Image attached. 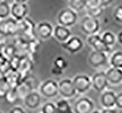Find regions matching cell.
I'll return each mask as SVG.
<instances>
[{
    "instance_id": "cell-1",
    "label": "cell",
    "mask_w": 122,
    "mask_h": 113,
    "mask_svg": "<svg viewBox=\"0 0 122 113\" xmlns=\"http://www.w3.org/2000/svg\"><path fill=\"white\" fill-rule=\"evenodd\" d=\"M78 13L69 7L63 9L57 14V23L67 27H71L74 26L78 21Z\"/></svg>"
},
{
    "instance_id": "cell-2",
    "label": "cell",
    "mask_w": 122,
    "mask_h": 113,
    "mask_svg": "<svg viewBox=\"0 0 122 113\" xmlns=\"http://www.w3.org/2000/svg\"><path fill=\"white\" fill-rule=\"evenodd\" d=\"M101 28V24L98 18H94L86 14L80 22V29L86 35L96 34L98 33Z\"/></svg>"
},
{
    "instance_id": "cell-3",
    "label": "cell",
    "mask_w": 122,
    "mask_h": 113,
    "mask_svg": "<svg viewBox=\"0 0 122 113\" xmlns=\"http://www.w3.org/2000/svg\"><path fill=\"white\" fill-rule=\"evenodd\" d=\"M39 92L47 99H52L59 94V85L56 81L47 79L39 86Z\"/></svg>"
},
{
    "instance_id": "cell-4",
    "label": "cell",
    "mask_w": 122,
    "mask_h": 113,
    "mask_svg": "<svg viewBox=\"0 0 122 113\" xmlns=\"http://www.w3.org/2000/svg\"><path fill=\"white\" fill-rule=\"evenodd\" d=\"M73 84L77 91V94H84L92 88V77L86 74H79L76 75L73 78Z\"/></svg>"
},
{
    "instance_id": "cell-5",
    "label": "cell",
    "mask_w": 122,
    "mask_h": 113,
    "mask_svg": "<svg viewBox=\"0 0 122 113\" xmlns=\"http://www.w3.org/2000/svg\"><path fill=\"white\" fill-rule=\"evenodd\" d=\"M95 110V103L89 97H80L73 105V111L75 113H92Z\"/></svg>"
},
{
    "instance_id": "cell-6",
    "label": "cell",
    "mask_w": 122,
    "mask_h": 113,
    "mask_svg": "<svg viewBox=\"0 0 122 113\" xmlns=\"http://www.w3.org/2000/svg\"><path fill=\"white\" fill-rule=\"evenodd\" d=\"M108 53L99 50H92L88 57V62L92 68L97 69L108 63Z\"/></svg>"
},
{
    "instance_id": "cell-7",
    "label": "cell",
    "mask_w": 122,
    "mask_h": 113,
    "mask_svg": "<svg viewBox=\"0 0 122 113\" xmlns=\"http://www.w3.org/2000/svg\"><path fill=\"white\" fill-rule=\"evenodd\" d=\"M35 30H36V24L27 16L22 20L19 21V32H22L23 36L28 40L37 38Z\"/></svg>"
},
{
    "instance_id": "cell-8",
    "label": "cell",
    "mask_w": 122,
    "mask_h": 113,
    "mask_svg": "<svg viewBox=\"0 0 122 113\" xmlns=\"http://www.w3.org/2000/svg\"><path fill=\"white\" fill-rule=\"evenodd\" d=\"M59 85V94L65 99H71L75 96L77 91L73 84V79L63 78L58 83Z\"/></svg>"
},
{
    "instance_id": "cell-9",
    "label": "cell",
    "mask_w": 122,
    "mask_h": 113,
    "mask_svg": "<svg viewBox=\"0 0 122 113\" xmlns=\"http://www.w3.org/2000/svg\"><path fill=\"white\" fill-rule=\"evenodd\" d=\"M0 31L7 36H14L19 32V21L12 16L0 20Z\"/></svg>"
},
{
    "instance_id": "cell-10",
    "label": "cell",
    "mask_w": 122,
    "mask_h": 113,
    "mask_svg": "<svg viewBox=\"0 0 122 113\" xmlns=\"http://www.w3.org/2000/svg\"><path fill=\"white\" fill-rule=\"evenodd\" d=\"M61 44L63 49L72 55L79 53L84 48L83 40L77 36H71L66 42H61Z\"/></svg>"
},
{
    "instance_id": "cell-11",
    "label": "cell",
    "mask_w": 122,
    "mask_h": 113,
    "mask_svg": "<svg viewBox=\"0 0 122 113\" xmlns=\"http://www.w3.org/2000/svg\"><path fill=\"white\" fill-rule=\"evenodd\" d=\"M92 88L98 93H102L104 90L107 89L108 84V80L107 78L106 71H98L95 73L92 77Z\"/></svg>"
},
{
    "instance_id": "cell-12",
    "label": "cell",
    "mask_w": 122,
    "mask_h": 113,
    "mask_svg": "<svg viewBox=\"0 0 122 113\" xmlns=\"http://www.w3.org/2000/svg\"><path fill=\"white\" fill-rule=\"evenodd\" d=\"M54 27L55 26L48 21H41L36 24V37L40 40H48L53 37Z\"/></svg>"
},
{
    "instance_id": "cell-13",
    "label": "cell",
    "mask_w": 122,
    "mask_h": 113,
    "mask_svg": "<svg viewBox=\"0 0 122 113\" xmlns=\"http://www.w3.org/2000/svg\"><path fill=\"white\" fill-rule=\"evenodd\" d=\"M87 43L93 48L94 50L103 51L106 53H110L112 51L111 47L106 44L102 40V36L98 33L89 35L87 38Z\"/></svg>"
},
{
    "instance_id": "cell-14",
    "label": "cell",
    "mask_w": 122,
    "mask_h": 113,
    "mask_svg": "<svg viewBox=\"0 0 122 113\" xmlns=\"http://www.w3.org/2000/svg\"><path fill=\"white\" fill-rule=\"evenodd\" d=\"M28 14V7L26 3L14 2L11 4V10H10V16L20 21L26 18Z\"/></svg>"
},
{
    "instance_id": "cell-15",
    "label": "cell",
    "mask_w": 122,
    "mask_h": 113,
    "mask_svg": "<svg viewBox=\"0 0 122 113\" xmlns=\"http://www.w3.org/2000/svg\"><path fill=\"white\" fill-rule=\"evenodd\" d=\"M42 95L39 92L33 90L25 97L23 99L25 106L29 110H35L39 106H40L42 101Z\"/></svg>"
},
{
    "instance_id": "cell-16",
    "label": "cell",
    "mask_w": 122,
    "mask_h": 113,
    "mask_svg": "<svg viewBox=\"0 0 122 113\" xmlns=\"http://www.w3.org/2000/svg\"><path fill=\"white\" fill-rule=\"evenodd\" d=\"M13 44L15 48V55L20 58L28 55V39L26 38L24 36L19 37L15 39Z\"/></svg>"
},
{
    "instance_id": "cell-17",
    "label": "cell",
    "mask_w": 122,
    "mask_h": 113,
    "mask_svg": "<svg viewBox=\"0 0 122 113\" xmlns=\"http://www.w3.org/2000/svg\"><path fill=\"white\" fill-rule=\"evenodd\" d=\"M115 92L112 90H104L100 95V104L104 108H113L115 106L116 103Z\"/></svg>"
},
{
    "instance_id": "cell-18",
    "label": "cell",
    "mask_w": 122,
    "mask_h": 113,
    "mask_svg": "<svg viewBox=\"0 0 122 113\" xmlns=\"http://www.w3.org/2000/svg\"><path fill=\"white\" fill-rule=\"evenodd\" d=\"M72 36V32L69 27L64 26L62 25H56L54 27V32H53V38L56 41L61 42H66L67 39Z\"/></svg>"
},
{
    "instance_id": "cell-19",
    "label": "cell",
    "mask_w": 122,
    "mask_h": 113,
    "mask_svg": "<svg viewBox=\"0 0 122 113\" xmlns=\"http://www.w3.org/2000/svg\"><path fill=\"white\" fill-rule=\"evenodd\" d=\"M106 75L109 84L118 85L122 83V69L111 66L106 71Z\"/></svg>"
},
{
    "instance_id": "cell-20",
    "label": "cell",
    "mask_w": 122,
    "mask_h": 113,
    "mask_svg": "<svg viewBox=\"0 0 122 113\" xmlns=\"http://www.w3.org/2000/svg\"><path fill=\"white\" fill-rule=\"evenodd\" d=\"M33 69V60L29 55L22 57L20 59V66L18 68V71L21 74L22 77H26V76L31 74Z\"/></svg>"
},
{
    "instance_id": "cell-21",
    "label": "cell",
    "mask_w": 122,
    "mask_h": 113,
    "mask_svg": "<svg viewBox=\"0 0 122 113\" xmlns=\"http://www.w3.org/2000/svg\"><path fill=\"white\" fill-rule=\"evenodd\" d=\"M4 78L6 79L7 82L10 83L11 88H15V87H17L19 83L22 81L23 77H22V76H21V74H20L18 71L10 69V71H7V72L4 74Z\"/></svg>"
},
{
    "instance_id": "cell-22",
    "label": "cell",
    "mask_w": 122,
    "mask_h": 113,
    "mask_svg": "<svg viewBox=\"0 0 122 113\" xmlns=\"http://www.w3.org/2000/svg\"><path fill=\"white\" fill-rule=\"evenodd\" d=\"M109 64L111 66L122 69V51L117 50L113 53L109 58Z\"/></svg>"
},
{
    "instance_id": "cell-23",
    "label": "cell",
    "mask_w": 122,
    "mask_h": 113,
    "mask_svg": "<svg viewBox=\"0 0 122 113\" xmlns=\"http://www.w3.org/2000/svg\"><path fill=\"white\" fill-rule=\"evenodd\" d=\"M56 105L57 112H73V111L67 99H65V98L58 100L56 103Z\"/></svg>"
},
{
    "instance_id": "cell-24",
    "label": "cell",
    "mask_w": 122,
    "mask_h": 113,
    "mask_svg": "<svg viewBox=\"0 0 122 113\" xmlns=\"http://www.w3.org/2000/svg\"><path fill=\"white\" fill-rule=\"evenodd\" d=\"M101 36H102L103 42L111 48L115 44L116 41H117V36L111 31H106Z\"/></svg>"
},
{
    "instance_id": "cell-25",
    "label": "cell",
    "mask_w": 122,
    "mask_h": 113,
    "mask_svg": "<svg viewBox=\"0 0 122 113\" xmlns=\"http://www.w3.org/2000/svg\"><path fill=\"white\" fill-rule=\"evenodd\" d=\"M0 52L3 55V56L10 61L13 56L15 55V48L13 43L12 44H5L4 46L0 47Z\"/></svg>"
},
{
    "instance_id": "cell-26",
    "label": "cell",
    "mask_w": 122,
    "mask_h": 113,
    "mask_svg": "<svg viewBox=\"0 0 122 113\" xmlns=\"http://www.w3.org/2000/svg\"><path fill=\"white\" fill-rule=\"evenodd\" d=\"M39 48H40V42L39 41V38L30 39L28 40V55L33 60V57L37 54V52L39 51Z\"/></svg>"
},
{
    "instance_id": "cell-27",
    "label": "cell",
    "mask_w": 122,
    "mask_h": 113,
    "mask_svg": "<svg viewBox=\"0 0 122 113\" xmlns=\"http://www.w3.org/2000/svg\"><path fill=\"white\" fill-rule=\"evenodd\" d=\"M68 7L73 9L76 12H80L86 9V0H69L68 1Z\"/></svg>"
},
{
    "instance_id": "cell-28",
    "label": "cell",
    "mask_w": 122,
    "mask_h": 113,
    "mask_svg": "<svg viewBox=\"0 0 122 113\" xmlns=\"http://www.w3.org/2000/svg\"><path fill=\"white\" fill-rule=\"evenodd\" d=\"M11 5L5 0H2L0 2V19L4 20L10 16Z\"/></svg>"
},
{
    "instance_id": "cell-29",
    "label": "cell",
    "mask_w": 122,
    "mask_h": 113,
    "mask_svg": "<svg viewBox=\"0 0 122 113\" xmlns=\"http://www.w3.org/2000/svg\"><path fill=\"white\" fill-rule=\"evenodd\" d=\"M4 99H5L9 104H10V105H15L17 101L20 100V98H19V95H18V94H17L16 89H15V88H11V89L9 90L8 93H7Z\"/></svg>"
},
{
    "instance_id": "cell-30",
    "label": "cell",
    "mask_w": 122,
    "mask_h": 113,
    "mask_svg": "<svg viewBox=\"0 0 122 113\" xmlns=\"http://www.w3.org/2000/svg\"><path fill=\"white\" fill-rule=\"evenodd\" d=\"M103 7L101 5L95 7H90V8H86V14L89 16H92L94 18H100L102 14H103Z\"/></svg>"
},
{
    "instance_id": "cell-31",
    "label": "cell",
    "mask_w": 122,
    "mask_h": 113,
    "mask_svg": "<svg viewBox=\"0 0 122 113\" xmlns=\"http://www.w3.org/2000/svg\"><path fill=\"white\" fill-rule=\"evenodd\" d=\"M53 66L64 71L68 66V63L63 56H56L53 61Z\"/></svg>"
},
{
    "instance_id": "cell-32",
    "label": "cell",
    "mask_w": 122,
    "mask_h": 113,
    "mask_svg": "<svg viewBox=\"0 0 122 113\" xmlns=\"http://www.w3.org/2000/svg\"><path fill=\"white\" fill-rule=\"evenodd\" d=\"M10 89H11V86L7 82L6 79L4 77L1 79L0 80V99H4Z\"/></svg>"
},
{
    "instance_id": "cell-33",
    "label": "cell",
    "mask_w": 122,
    "mask_h": 113,
    "mask_svg": "<svg viewBox=\"0 0 122 113\" xmlns=\"http://www.w3.org/2000/svg\"><path fill=\"white\" fill-rule=\"evenodd\" d=\"M41 111L44 113H56L57 112L56 105L53 102H46L41 108Z\"/></svg>"
},
{
    "instance_id": "cell-34",
    "label": "cell",
    "mask_w": 122,
    "mask_h": 113,
    "mask_svg": "<svg viewBox=\"0 0 122 113\" xmlns=\"http://www.w3.org/2000/svg\"><path fill=\"white\" fill-rule=\"evenodd\" d=\"M113 17L114 20L119 23H122V5L117 6L114 10Z\"/></svg>"
},
{
    "instance_id": "cell-35",
    "label": "cell",
    "mask_w": 122,
    "mask_h": 113,
    "mask_svg": "<svg viewBox=\"0 0 122 113\" xmlns=\"http://www.w3.org/2000/svg\"><path fill=\"white\" fill-rule=\"evenodd\" d=\"M20 59L19 56L17 55H15L10 60V67L12 70H15V71H18V68L20 66Z\"/></svg>"
},
{
    "instance_id": "cell-36",
    "label": "cell",
    "mask_w": 122,
    "mask_h": 113,
    "mask_svg": "<svg viewBox=\"0 0 122 113\" xmlns=\"http://www.w3.org/2000/svg\"><path fill=\"white\" fill-rule=\"evenodd\" d=\"M116 108L120 110H122V92L116 94V103H115Z\"/></svg>"
},
{
    "instance_id": "cell-37",
    "label": "cell",
    "mask_w": 122,
    "mask_h": 113,
    "mask_svg": "<svg viewBox=\"0 0 122 113\" xmlns=\"http://www.w3.org/2000/svg\"><path fill=\"white\" fill-rule=\"evenodd\" d=\"M86 8L99 6L100 5L99 0H86Z\"/></svg>"
},
{
    "instance_id": "cell-38",
    "label": "cell",
    "mask_w": 122,
    "mask_h": 113,
    "mask_svg": "<svg viewBox=\"0 0 122 113\" xmlns=\"http://www.w3.org/2000/svg\"><path fill=\"white\" fill-rule=\"evenodd\" d=\"M7 44V35L0 31V47Z\"/></svg>"
},
{
    "instance_id": "cell-39",
    "label": "cell",
    "mask_w": 122,
    "mask_h": 113,
    "mask_svg": "<svg viewBox=\"0 0 122 113\" xmlns=\"http://www.w3.org/2000/svg\"><path fill=\"white\" fill-rule=\"evenodd\" d=\"M51 73H52L53 75H55V76H61V75L63 73L62 70L57 68V67L54 66H53L52 68L51 69Z\"/></svg>"
},
{
    "instance_id": "cell-40",
    "label": "cell",
    "mask_w": 122,
    "mask_h": 113,
    "mask_svg": "<svg viewBox=\"0 0 122 113\" xmlns=\"http://www.w3.org/2000/svg\"><path fill=\"white\" fill-rule=\"evenodd\" d=\"M100 1V5L103 8H106V7L110 6L111 4L114 3V0H99Z\"/></svg>"
},
{
    "instance_id": "cell-41",
    "label": "cell",
    "mask_w": 122,
    "mask_h": 113,
    "mask_svg": "<svg viewBox=\"0 0 122 113\" xmlns=\"http://www.w3.org/2000/svg\"><path fill=\"white\" fill-rule=\"evenodd\" d=\"M25 109H23L21 106H14L10 110V112L12 113H23L25 112Z\"/></svg>"
},
{
    "instance_id": "cell-42",
    "label": "cell",
    "mask_w": 122,
    "mask_h": 113,
    "mask_svg": "<svg viewBox=\"0 0 122 113\" xmlns=\"http://www.w3.org/2000/svg\"><path fill=\"white\" fill-rule=\"evenodd\" d=\"M117 42L120 43V45H122V30L117 35Z\"/></svg>"
},
{
    "instance_id": "cell-43",
    "label": "cell",
    "mask_w": 122,
    "mask_h": 113,
    "mask_svg": "<svg viewBox=\"0 0 122 113\" xmlns=\"http://www.w3.org/2000/svg\"><path fill=\"white\" fill-rule=\"evenodd\" d=\"M28 0H14V2H19V3H26Z\"/></svg>"
},
{
    "instance_id": "cell-44",
    "label": "cell",
    "mask_w": 122,
    "mask_h": 113,
    "mask_svg": "<svg viewBox=\"0 0 122 113\" xmlns=\"http://www.w3.org/2000/svg\"><path fill=\"white\" fill-rule=\"evenodd\" d=\"M4 77V74L2 72V71H0V80H1V79H3Z\"/></svg>"
},
{
    "instance_id": "cell-45",
    "label": "cell",
    "mask_w": 122,
    "mask_h": 113,
    "mask_svg": "<svg viewBox=\"0 0 122 113\" xmlns=\"http://www.w3.org/2000/svg\"><path fill=\"white\" fill-rule=\"evenodd\" d=\"M1 1H2V0H0V2H1Z\"/></svg>"
},
{
    "instance_id": "cell-46",
    "label": "cell",
    "mask_w": 122,
    "mask_h": 113,
    "mask_svg": "<svg viewBox=\"0 0 122 113\" xmlns=\"http://www.w3.org/2000/svg\"><path fill=\"white\" fill-rule=\"evenodd\" d=\"M0 20H1V19H0Z\"/></svg>"
}]
</instances>
